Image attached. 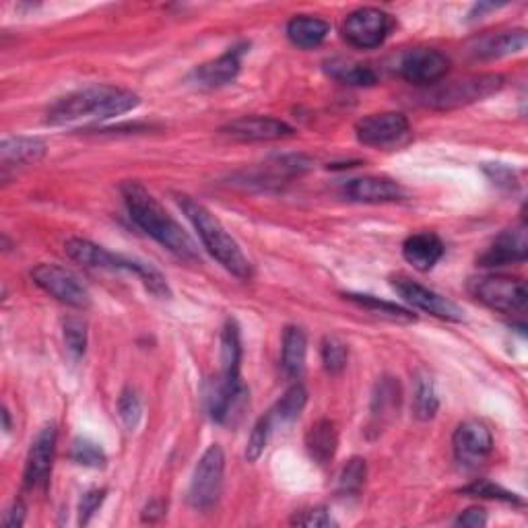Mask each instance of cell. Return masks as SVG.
<instances>
[{"label":"cell","mask_w":528,"mask_h":528,"mask_svg":"<svg viewBox=\"0 0 528 528\" xmlns=\"http://www.w3.org/2000/svg\"><path fill=\"white\" fill-rule=\"evenodd\" d=\"M528 256L526 225L520 223L495 238V242L483 252L479 262L483 267H508V264L524 262Z\"/></svg>","instance_id":"obj_18"},{"label":"cell","mask_w":528,"mask_h":528,"mask_svg":"<svg viewBox=\"0 0 528 528\" xmlns=\"http://www.w3.org/2000/svg\"><path fill=\"white\" fill-rule=\"evenodd\" d=\"M448 71V56L434 48L409 50L399 62V75L417 87H436L448 75Z\"/></svg>","instance_id":"obj_12"},{"label":"cell","mask_w":528,"mask_h":528,"mask_svg":"<svg viewBox=\"0 0 528 528\" xmlns=\"http://www.w3.org/2000/svg\"><path fill=\"white\" fill-rule=\"evenodd\" d=\"M440 409V399L434 386V380L429 374L419 372L415 378V396H413V413L421 421L434 419Z\"/></svg>","instance_id":"obj_29"},{"label":"cell","mask_w":528,"mask_h":528,"mask_svg":"<svg viewBox=\"0 0 528 528\" xmlns=\"http://www.w3.org/2000/svg\"><path fill=\"white\" fill-rule=\"evenodd\" d=\"M366 477H368L366 460L359 458V456H353L339 475V493L341 495H357L361 491V487L366 485Z\"/></svg>","instance_id":"obj_34"},{"label":"cell","mask_w":528,"mask_h":528,"mask_svg":"<svg viewBox=\"0 0 528 528\" xmlns=\"http://www.w3.org/2000/svg\"><path fill=\"white\" fill-rule=\"evenodd\" d=\"M223 135L238 139V141H250V143H269V141H281L295 135L293 126H289L283 120L271 118V116H242L227 122L221 128Z\"/></svg>","instance_id":"obj_13"},{"label":"cell","mask_w":528,"mask_h":528,"mask_svg":"<svg viewBox=\"0 0 528 528\" xmlns=\"http://www.w3.org/2000/svg\"><path fill=\"white\" fill-rule=\"evenodd\" d=\"M56 425L48 423L44 425L38 436L33 438L29 452H27V462H25V487L27 489H38L44 487L50 479L52 462H54V452H56Z\"/></svg>","instance_id":"obj_14"},{"label":"cell","mask_w":528,"mask_h":528,"mask_svg":"<svg viewBox=\"0 0 528 528\" xmlns=\"http://www.w3.org/2000/svg\"><path fill=\"white\" fill-rule=\"evenodd\" d=\"M143 512H145V514H143V518L153 522V520H157V518H161V516L165 514V504L155 500V502H151V504H149V506H147Z\"/></svg>","instance_id":"obj_44"},{"label":"cell","mask_w":528,"mask_h":528,"mask_svg":"<svg viewBox=\"0 0 528 528\" xmlns=\"http://www.w3.org/2000/svg\"><path fill=\"white\" fill-rule=\"evenodd\" d=\"M320 353H322L324 370L328 374L337 376V374H341L345 370L347 359H349V349H347V345L339 337H330V335L324 337Z\"/></svg>","instance_id":"obj_35"},{"label":"cell","mask_w":528,"mask_h":528,"mask_svg":"<svg viewBox=\"0 0 528 528\" xmlns=\"http://www.w3.org/2000/svg\"><path fill=\"white\" fill-rule=\"evenodd\" d=\"M64 343L75 359H81L87 349V324L79 318H69L64 322Z\"/></svg>","instance_id":"obj_38"},{"label":"cell","mask_w":528,"mask_h":528,"mask_svg":"<svg viewBox=\"0 0 528 528\" xmlns=\"http://www.w3.org/2000/svg\"><path fill=\"white\" fill-rule=\"evenodd\" d=\"M139 104L141 97L128 89L95 85L60 97L46 110V122L62 126L81 120H110L135 110Z\"/></svg>","instance_id":"obj_2"},{"label":"cell","mask_w":528,"mask_h":528,"mask_svg":"<svg viewBox=\"0 0 528 528\" xmlns=\"http://www.w3.org/2000/svg\"><path fill=\"white\" fill-rule=\"evenodd\" d=\"M71 460L79 467L104 469L106 462H108V456H106V450L97 442H93L89 438H77L71 446Z\"/></svg>","instance_id":"obj_32"},{"label":"cell","mask_w":528,"mask_h":528,"mask_svg":"<svg viewBox=\"0 0 528 528\" xmlns=\"http://www.w3.org/2000/svg\"><path fill=\"white\" fill-rule=\"evenodd\" d=\"M528 38L524 29H512L495 33V36H485L475 46V56L479 58H504L524 50Z\"/></svg>","instance_id":"obj_27"},{"label":"cell","mask_w":528,"mask_h":528,"mask_svg":"<svg viewBox=\"0 0 528 528\" xmlns=\"http://www.w3.org/2000/svg\"><path fill=\"white\" fill-rule=\"evenodd\" d=\"M23 522H25V506L21 502H15L13 508L5 514L3 524L7 528H19V526H23Z\"/></svg>","instance_id":"obj_43"},{"label":"cell","mask_w":528,"mask_h":528,"mask_svg":"<svg viewBox=\"0 0 528 528\" xmlns=\"http://www.w3.org/2000/svg\"><path fill=\"white\" fill-rule=\"evenodd\" d=\"M118 413L128 432H135L143 419V403L139 399V394L132 388L122 390L120 399H118Z\"/></svg>","instance_id":"obj_37"},{"label":"cell","mask_w":528,"mask_h":528,"mask_svg":"<svg viewBox=\"0 0 528 528\" xmlns=\"http://www.w3.org/2000/svg\"><path fill=\"white\" fill-rule=\"evenodd\" d=\"M293 524L297 526H308V528H330V526H337L339 522L333 518V514H330L326 508H312V510H306L302 514H295Z\"/></svg>","instance_id":"obj_39"},{"label":"cell","mask_w":528,"mask_h":528,"mask_svg":"<svg viewBox=\"0 0 528 528\" xmlns=\"http://www.w3.org/2000/svg\"><path fill=\"white\" fill-rule=\"evenodd\" d=\"M306 357H308V337L304 333V328L287 326L281 347V366L285 374L293 380L302 378L306 370Z\"/></svg>","instance_id":"obj_24"},{"label":"cell","mask_w":528,"mask_h":528,"mask_svg":"<svg viewBox=\"0 0 528 528\" xmlns=\"http://www.w3.org/2000/svg\"><path fill=\"white\" fill-rule=\"evenodd\" d=\"M483 172L487 174V178L500 188H506V190H514L516 188V174L514 170L510 168V165L506 163H485Z\"/></svg>","instance_id":"obj_41"},{"label":"cell","mask_w":528,"mask_h":528,"mask_svg":"<svg viewBox=\"0 0 528 528\" xmlns=\"http://www.w3.org/2000/svg\"><path fill=\"white\" fill-rule=\"evenodd\" d=\"M308 405V390L304 388V384L295 382L293 386H289L285 390V394L279 399V403L275 405V409L271 411L273 423H291L297 417L302 415V411Z\"/></svg>","instance_id":"obj_30"},{"label":"cell","mask_w":528,"mask_h":528,"mask_svg":"<svg viewBox=\"0 0 528 528\" xmlns=\"http://www.w3.org/2000/svg\"><path fill=\"white\" fill-rule=\"evenodd\" d=\"M31 279L64 306L77 310H85L91 306V295L87 287L73 271L60 267V264H38V267L31 271Z\"/></svg>","instance_id":"obj_9"},{"label":"cell","mask_w":528,"mask_h":528,"mask_svg":"<svg viewBox=\"0 0 528 528\" xmlns=\"http://www.w3.org/2000/svg\"><path fill=\"white\" fill-rule=\"evenodd\" d=\"M506 85V79L502 75L487 73V75H475L467 79H458L452 83L436 85L421 95L423 104L432 110L448 112L456 108H465L483 99L500 93Z\"/></svg>","instance_id":"obj_5"},{"label":"cell","mask_w":528,"mask_h":528,"mask_svg":"<svg viewBox=\"0 0 528 528\" xmlns=\"http://www.w3.org/2000/svg\"><path fill=\"white\" fill-rule=\"evenodd\" d=\"M469 287L475 300L502 314L522 312L528 302V291L522 279L506 275H485L473 279Z\"/></svg>","instance_id":"obj_8"},{"label":"cell","mask_w":528,"mask_h":528,"mask_svg":"<svg viewBox=\"0 0 528 528\" xmlns=\"http://www.w3.org/2000/svg\"><path fill=\"white\" fill-rule=\"evenodd\" d=\"M452 446H454V454L460 462L473 465V462H479L491 454L493 436H491L489 427L485 423L469 419V421H462L456 427Z\"/></svg>","instance_id":"obj_16"},{"label":"cell","mask_w":528,"mask_h":528,"mask_svg":"<svg viewBox=\"0 0 528 528\" xmlns=\"http://www.w3.org/2000/svg\"><path fill=\"white\" fill-rule=\"evenodd\" d=\"M343 297L347 302H351L359 308H366L368 312H374V314L388 318V320H394V322H413L415 320V314H411L409 310L396 306V304H390V302H384V300H380V297H374V295L345 293Z\"/></svg>","instance_id":"obj_31"},{"label":"cell","mask_w":528,"mask_h":528,"mask_svg":"<svg viewBox=\"0 0 528 528\" xmlns=\"http://www.w3.org/2000/svg\"><path fill=\"white\" fill-rule=\"evenodd\" d=\"M444 242L432 234V231H421L413 234L403 244V256L415 271L427 273L432 271L444 256Z\"/></svg>","instance_id":"obj_22"},{"label":"cell","mask_w":528,"mask_h":528,"mask_svg":"<svg viewBox=\"0 0 528 528\" xmlns=\"http://www.w3.org/2000/svg\"><path fill=\"white\" fill-rule=\"evenodd\" d=\"M106 489H89L87 493H83V498L79 502V524L85 526L89 524V520L93 518V514L102 508L104 500H106Z\"/></svg>","instance_id":"obj_40"},{"label":"cell","mask_w":528,"mask_h":528,"mask_svg":"<svg viewBox=\"0 0 528 528\" xmlns=\"http://www.w3.org/2000/svg\"><path fill=\"white\" fill-rule=\"evenodd\" d=\"M312 170V161L304 155H283L273 157L267 163L258 165L248 176L246 184H258V186H279L283 182H289L297 176L306 174Z\"/></svg>","instance_id":"obj_17"},{"label":"cell","mask_w":528,"mask_h":528,"mask_svg":"<svg viewBox=\"0 0 528 528\" xmlns=\"http://www.w3.org/2000/svg\"><path fill=\"white\" fill-rule=\"evenodd\" d=\"M326 73L335 81L343 85H351V87H372L378 83V75L374 73V69H370L368 64L345 60V58L328 60Z\"/></svg>","instance_id":"obj_28"},{"label":"cell","mask_w":528,"mask_h":528,"mask_svg":"<svg viewBox=\"0 0 528 528\" xmlns=\"http://www.w3.org/2000/svg\"><path fill=\"white\" fill-rule=\"evenodd\" d=\"M401 401H403V390H401L399 380L392 378V376L380 378L376 388H374V394H372V407H370L372 421H370V427L376 429V432L380 434L382 429L396 415H399Z\"/></svg>","instance_id":"obj_20"},{"label":"cell","mask_w":528,"mask_h":528,"mask_svg":"<svg viewBox=\"0 0 528 528\" xmlns=\"http://www.w3.org/2000/svg\"><path fill=\"white\" fill-rule=\"evenodd\" d=\"M120 192L130 219L135 221L147 236H151L165 250H170L186 262H196L201 258L198 256L194 240L188 236V231L165 211V207L141 182L128 180L120 186Z\"/></svg>","instance_id":"obj_1"},{"label":"cell","mask_w":528,"mask_h":528,"mask_svg":"<svg viewBox=\"0 0 528 528\" xmlns=\"http://www.w3.org/2000/svg\"><path fill=\"white\" fill-rule=\"evenodd\" d=\"M343 194L349 198V201L363 205H384V203L403 201L405 198L403 186L386 176H363L349 180L343 188Z\"/></svg>","instance_id":"obj_15"},{"label":"cell","mask_w":528,"mask_h":528,"mask_svg":"<svg viewBox=\"0 0 528 528\" xmlns=\"http://www.w3.org/2000/svg\"><path fill=\"white\" fill-rule=\"evenodd\" d=\"M223 473H225V454L219 444H213L205 450V454L194 467V475L188 489V500L196 510H211L223 489Z\"/></svg>","instance_id":"obj_6"},{"label":"cell","mask_w":528,"mask_h":528,"mask_svg":"<svg viewBox=\"0 0 528 528\" xmlns=\"http://www.w3.org/2000/svg\"><path fill=\"white\" fill-rule=\"evenodd\" d=\"M178 203L184 215L198 231V238L203 240L205 248L211 252V256L221 264V267L231 275H236L238 279H250L252 264L242 252L240 244L227 234L223 223L205 205L196 203L190 196H178Z\"/></svg>","instance_id":"obj_3"},{"label":"cell","mask_w":528,"mask_h":528,"mask_svg":"<svg viewBox=\"0 0 528 528\" xmlns=\"http://www.w3.org/2000/svg\"><path fill=\"white\" fill-rule=\"evenodd\" d=\"M244 52H246V46L229 48L219 58L196 66V69L192 71V81L198 87H205V89H217V87L231 83L238 77V73L242 69Z\"/></svg>","instance_id":"obj_19"},{"label":"cell","mask_w":528,"mask_h":528,"mask_svg":"<svg viewBox=\"0 0 528 528\" xmlns=\"http://www.w3.org/2000/svg\"><path fill=\"white\" fill-rule=\"evenodd\" d=\"M390 29L392 19L388 13L374 7H361L347 15L343 23V36L355 48L372 50L384 44Z\"/></svg>","instance_id":"obj_10"},{"label":"cell","mask_w":528,"mask_h":528,"mask_svg":"<svg viewBox=\"0 0 528 528\" xmlns=\"http://www.w3.org/2000/svg\"><path fill=\"white\" fill-rule=\"evenodd\" d=\"M271 432H273V417H271V413H267V415H262L252 427V434H250V440L246 446L248 462H256L264 454V450H267V444H269V438H271Z\"/></svg>","instance_id":"obj_36"},{"label":"cell","mask_w":528,"mask_h":528,"mask_svg":"<svg viewBox=\"0 0 528 528\" xmlns=\"http://www.w3.org/2000/svg\"><path fill=\"white\" fill-rule=\"evenodd\" d=\"M390 285L392 289L399 293L403 300L429 314V316H434V318H440V320H448V322H462L465 320V312H462L454 302L446 300V297H442L440 293L432 291V289H427L423 285H419L417 281L405 277V275H396L390 279Z\"/></svg>","instance_id":"obj_11"},{"label":"cell","mask_w":528,"mask_h":528,"mask_svg":"<svg viewBox=\"0 0 528 528\" xmlns=\"http://www.w3.org/2000/svg\"><path fill=\"white\" fill-rule=\"evenodd\" d=\"M48 153V145L40 137H7L0 143V163L3 170L36 165Z\"/></svg>","instance_id":"obj_21"},{"label":"cell","mask_w":528,"mask_h":528,"mask_svg":"<svg viewBox=\"0 0 528 528\" xmlns=\"http://www.w3.org/2000/svg\"><path fill=\"white\" fill-rule=\"evenodd\" d=\"M64 252L71 260H75L81 267L87 269H106V271H128L135 273L143 285L157 297H170V285L165 277L149 262L139 258H130L124 254H116L106 250L104 246H97L83 238H71L64 244Z\"/></svg>","instance_id":"obj_4"},{"label":"cell","mask_w":528,"mask_h":528,"mask_svg":"<svg viewBox=\"0 0 528 528\" xmlns=\"http://www.w3.org/2000/svg\"><path fill=\"white\" fill-rule=\"evenodd\" d=\"M330 33V25L324 19L310 17V15H297L287 23V38L293 46L302 50L318 48Z\"/></svg>","instance_id":"obj_26"},{"label":"cell","mask_w":528,"mask_h":528,"mask_svg":"<svg viewBox=\"0 0 528 528\" xmlns=\"http://www.w3.org/2000/svg\"><path fill=\"white\" fill-rule=\"evenodd\" d=\"M460 493L465 495H471V498H483V500H498V502H506V504H516V506H522V498L518 493L514 491H508L504 489L502 485H495L487 479H479L471 485H467L465 489H460Z\"/></svg>","instance_id":"obj_33"},{"label":"cell","mask_w":528,"mask_h":528,"mask_svg":"<svg viewBox=\"0 0 528 528\" xmlns=\"http://www.w3.org/2000/svg\"><path fill=\"white\" fill-rule=\"evenodd\" d=\"M487 524V512L483 508H469L456 518V526H485Z\"/></svg>","instance_id":"obj_42"},{"label":"cell","mask_w":528,"mask_h":528,"mask_svg":"<svg viewBox=\"0 0 528 528\" xmlns=\"http://www.w3.org/2000/svg\"><path fill=\"white\" fill-rule=\"evenodd\" d=\"M242 337L236 320H227L221 330V378L242 384Z\"/></svg>","instance_id":"obj_25"},{"label":"cell","mask_w":528,"mask_h":528,"mask_svg":"<svg viewBox=\"0 0 528 528\" xmlns=\"http://www.w3.org/2000/svg\"><path fill=\"white\" fill-rule=\"evenodd\" d=\"M339 448V429L335 421L320 419L306 432V450L316 465L324 467L335 458Z\"/></svg>","instance_id":"obj_23"},{"label":"cell","mask_w":528,"mask_h":528,"mask_svg":"<svg viewBox=\"0 0 528 528\" xmlns=\"http://www.w3.org/2000/svg\"><path fill=\"white\" fill-rule=\"evenodd\" d=\"M357 141L372 149H399L411 141V124L401 112H380L355 124Z\"/></svg>","instance_id":"obj_7"}]
</instances>
